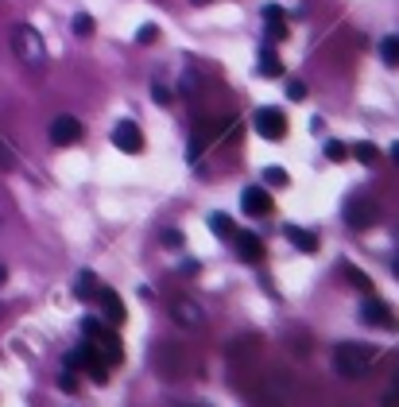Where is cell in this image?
Instances as JSON below:
<instances>
[{"mask_svg":"<svg viewBox=\"0 0 399 407\" xmlns=\"http://www.w3.org/2000/svg\"><path fill=\"white\" fill-rule=\"evenodd\" d=\"M12 50H16V58L24 62L27 70H43V67H47V43H43V35L35 32L31 24H16V27H12Z\"/></svg>","mask_w":399,"mask_h":407,"instance_id":"cell-1","label":"cell"},{"mask_svg":"<svg viewBox=\"0 0 399 407\" xmlns=\"http://www.w3.org/2000/svg\"><path fill=\"white\" fill-rule=\"evenodd\" d=\"M333 365H337V373L345 376V380H360V376H368L372 353H368L365 345H357V341H345V345H337V353H333Z\"/></svg>","mask_w":399,"mask_h":407,"instance_id":"cell-2","label":"cell"},{"mask_svg":"<svg viewBox=\"0 0 399 407\" xmlns=\"http://www.w3.org/2000/svg\"><path fill=\"white\" fill-rule=\"evenodd\" d=\"M82 330H85V338L93 341V349H97V357H101V361H108V365H120V361H125V349H120V338H117L113 330H105V326H101V322H93V318L82 326Z\"/></svg>","mask_w":399,"mask_h":407,"instance_id":"cell-3","label":"cell"},{"mask_svg":"<svg viewBox=\"0 0 399 407\" xmlns=\"http://www.w3.org/2000/svg\"><path fill=\"white\" fill-rule=\"evenodd\" d=\"M171 318H175L183 330H202V326H206V310H202V303L190 299V295L171 299Z\"/></svg>","mask_w":399,"mask_h":407,"instance_id":"cell-4","label":"cell"},{"mask_svg":"<svg viewBox=\"0 0 399 407\" xmlns=\"http://www.w3.org/2000/svg\"><path fill=\"white\" fill-rule=\"evenodd\" d=\"M78 140H82V120H78V116L62 113V116L50 120V144H55V148H70V144H78Z\"/></svg>","mask_w":399,"mask_h":407,"instance_id":"cell-5","label":"cell"},{"mask_svg":"<svg viewBox=\"0 0 399 407\" xmlns=\"http://www.w3.org/2000/svg\"><path fill=\"white\" fill-rule=\"evenodd\" d=\"M345 221H349V229H368V225L380 221V209L368 198H349L345 202Z\"/></svg>","mask_w":399,"mask_h":407,"instance_id":"cell-6","label":"cell"},{"mask_svg":"<svg viewBox=\"0 0 399 407\" xmlns=\"http://www.w3.org/2000/svg\"><path fill=\"white\" fill-rule=\"evenodd\" d=\"M360 322L376 326V330H396L399 318H396V310H391L384 299H368L365 307H360Z\"/></svg>","mask_w":399,"mask_h":407,"instance_id":"cell-7","label":"cell"},{"mask_svg":"<svg viewBox=\"0 0 399 407\" xmlns=\"http://www.w3.org/2000/svg\"><path fill=\"white\" fill-rule=\"evenodd\" d=\"M256 132L264 136V140H283V136H287V116H283L279 109H260L256 113Z\"/></svg>","mask_w":399,"mask_h":407,"instance_id":"cell-8","label":"cell"},{"mask_svg":"<svg viewBox=\"0 0 399 407\" xmlns=\"http://www.w3.org/2000/svg\"><path fill=\"white\" fill-rule=\"evenodd\" d=\"M113 144H117L125 156H136V151H144V132L136 120H120L117 128H113Z\"/></svg>","mask_w":399,"mask_h":407,"instance_id":"cell-9","label":"cell"},{"mask_svg":"<svg viewBox=\"0 0 399 407\" xmlns=\"http://www.w3.org/2000/svg\"><path fill=\"white\" fill-rule=\"evenodd\" d=\"M93 299L101 303V310H105V318H108L113 326H120V322L128 318V315H125V303H120V295H117L113 287H97V295H93Z\"/></svg>","mask_w":399,"mask_h":407,"instance_id":"cell-10","label":"cell"},{"mask_svg":"<svg viewBox=\"0 0 399 407\" xmlns=\"http://www.w3.org/2000/svg\"><path fill=\"white\" fill-rule=\"evenodd\" d=\"M241 209H244L248 217H264V214H272V194L260 191V186H248V191L241 194Z\"/></svg>","mask_w":399,"mask_h":407,"instance_id":"cell-11","label":"cell"},{"mask_svg":"<svg viewBox=\"0 0 399 407\" xmlns=\"http://www.w3.org/2000/svg\"><path fill=\"white\" fill-rule=\"evenodd\" d=\"M233 244H237V252H241L244 260H260V252H264V241H260L256 233H241V229H237Z\"/></svg>","mask_w":399,"mask_h":407,"instance_id":"cell-12","label":"cell"},{"mask_svg":"<svg viewBox=\"0 0 399 407\" xmlns=\"http://www.w3.org/2000/svg\"><path fill=\"white\" fill-rule=\"evenodd\" d=\"M264 24H267V35H272L275 43L287 39V24H283V8H279V4H267V8H264Z\"/></svg>","mask_w":399,"mask_h":407,"instance_id":"cell-13","label":"cell"},{"mask_svg":"<svg viewBox=\"0 0 399 407\" xmlns=\"http://www.w3.org/2000/svg\"><path fill=\"white\" fill-rule=\"evenodd\" d=\"M283 237H287L295 249H302V252H318V237H314V233H307V229H299V225H287Z\"/></svg>","mask_w":399,"mask_h":407,"instance_id":"cell-14","label":"cell"},{"mask_svg":"<svg viewBox=\"0 0 399 407\" xmlns=\"http://www.w3.org/2000/svg\"><path fill=\"white\" fill-rule=\"evenodd\" d=\"M93 361H97V349H93V345H82V349H70V353H66L70 368H90Z\"/></svg>","mask_w":399,"mask_h":407,"instance_id":"cell-15","label":"cell"},{"mask_svg":"<svg viewBox=\"0 0 399 407\" xmlns=\"http://www.w3.org/2000/svg\"><path fill=\"white\" fill-rule=\"evenodd\" d=\"M74 295H78V299H93V295H97V275H93V272H78Z\"/></svg>","mask_w":399,"mask_h":407,"instance_id":"cell-16","label":"cell"},{"mask_svg":"<svg viewBox=\"0 0 399 407\" xmlns=\"http://www.w3.org/2000/svg\"><path fill=\"white\" fill-rule=\"evenodd\" d=\"M178 365H183V353H178L175 345H163V349H159V368H163L167 376H175Z\"/></svg>","mask_w":399,"mask_h":407,"instance_id":"cell-17","label":"cell"},{"mask_svg":"<svg viewBox=\"0 0 399 407\" xmlns=\"http://www.w3.org/2000/svg\"><path fill=\"white\" fill-rule=\"evenodd\" d=\"M260 74L264 78H279L283 74V62L275 58V50H264V55H260Z\"/></svg>","mask_w":399,"mask_h":407,"instance_id":"cell-18","label":"cell"},{"mask_svg":"<svg viewBox=\"0 0 399 407\" xmlns=\"http://www.w3.org/2000/svg\"><path fill=\"white\" fill-rule=\"evenodd\" d=\"M353 159H360V163H376V159H380V148L368 144V140H360V144H353Z\"/></svg>","mask_w":399,"mask_h":407,"instance_id":"cell-19","label":"cell"},{"mask_svg":"<svg viewBox=\"0 0 399 407\" xmlns=\"http://www.w3.org/2000/svg\"><path fill=\"white\" fill-rule=\"evenodd\" d=\"M209 229H214L217 233V237H225V241H233V221H229V217H225V214H214V217H209Z\"/></svg>","mask_w":399,"mask_h":407,"instance_id":"cell-20","label":"cell"},{"mask_svg":"<svg viewBox=\"0 0 399 407\" xmlns=\"http://www.w3.org/2000/svg\"><path fill=\"white\" fill-rule=\"evenodd\" d=\"M345 275H349V283L357 291H372V280H368L365 272H360V268H353V264H345Z\"/></svg>","mask_w":399,"mask_h":407,"instance_id":"cell-21","label":"cell"},{"mask_svg":"<svg viewBox=\"0 0 399 407\" xmlns=\"http://www.w3.org/2000/svg\"><path fill=\"white\" fill-rule=\"evenodd\" d=\"M380 55H384L388 67H399V39H384L380 43Z\"/></svg>","mask_w":399,"mask_h":407,"instance_id":"cell-22","label":"cell"},{"mask_svg":"<svg viewBox=\"0 0 399 407\" xmlns=\"http://www.w3.org/2000/svg\"><path fill=\"white\" fill-rule=\"evenodd\" d=\"M70 27H74V35H82V39H90V35H93V16H85V12H78V16H74V24H70Z\"/></svg>","mask_w":399,"mask_h":407,"instance_id":"cell-23","label":"cell"},{"mask_svg":"<svg viewBox=\"0 0 399 407\" xmlns=\"http://www.w3.org/2000/svg\"><path fill=\"white\" fill-rule=\"evenodd\" d=\"M16 167V151H12V144L0 136V171H12Z\"/></svg>","mask_w":399,"mask_h":407,"instance_id":"cell-24","label":"cell"},{"mask_svg":"<svg viewBox=\"0 0 399 407\" xmlns=\"http://www.w3.org/2000/svg\"><path fill=\"white\" fill-rule=\"evenodd\" d=\"M349 156V148H345V144H337V140H330L326 144V159H333V163H341V159Z\"/></svg>","mask_w":399,"mask_h":407,"instance_id":"cell-25","label":"cell"},{"mask_svg":"<svg viewBox=\"0 0 399 407\" xmlns=\"http://www.w3.org/2000/svg\"><path fill=\"white\" fill-rule=\"evenodd\" d=\"M264 179H267L272 186H287V171H283V167H267Z\"/></svg>","mask_w":399,"mask_h":407,"instance_id":"cell-26","label":"cell"},{"mask_svg":"<svg viewBox=\"0 0 399 407\" xmlns=\"http://www.w3.org/2000/svg\"><path fill=\"white\" fill-rule=\"evenodd\" d=\"M159 39V27L155 24H144L140 32H136V43H155Z\"/></svg>","mask_w":399,"mask_h":407,"instance_id":"cell-27","label":"cell"},{"mask_svg":"<svg viewBox=\"0 0 399 407\" xmlns=\"http://www.w3.org/2000/svg\"><path fill=\"white\" fill-rule=\"evenodd\" d=\"M287 97H291V101H302V97H307V85H302V82H291V85H287Z\"/></svg>","mask_w":399,"mask_h":407,"instance_id":"cell-28","label":"cell"},{"mask_svg":"<svg viewBox=\"0 0 399 407\" xmlns=\"http://www.w3.org/2000/svg\"><path fill=\"white\" fill-rule=\"evenodd\" d=\"M151 97H155L159 105H171V90H167V85H155V90H151Z\"/></svg>","mask_w":399,"mask_h":407,"instance_id":"cell-29","label":"cell"},{"mask_svg":"<svg viewBox=\"0 0 399 407\" xmlns=\"http://www.w3.org/2000/svg\"><path fill=\"white\" fill-rule=\"evenodd\" d=\"M163 241H167V244H175V249H178V244H183V233H178V229H167V233H163Z\"/></svg>","mask_w":399,"mask_h":407,"instance_id":"cell-30","label":"cell"},{"mask_svg":"<svg viewBox=\"0 0 399 407\" xmlns=\"http://www.w3.org/2000/svg\"><path fill=\"white\" fill-rule=\"evenodd\" d=\"M380 407H399V396H396V392H384V396H380Z\"/></svg>","mask_w":399,"mask_h":407,"instance_id":"cell-31","label":"cell"},{"mask_svg":"<svg viewBox=\"0 0 399 407\" xmlns=\"http://www.w3.org/2000/svg\"><path fill=\"white\" fill-rule=\"evenodd\" d=\"M391 392L399 396V368H396V376H391Z\"/></svg>","mask_w":399,"mask_h":407,"instance_id":"cell-32","label":"cell"},{"mask_svg":"<svg viewBox=\"0 0 399 407\" xmlns=\"http://www.w3.org/2000/svg\"><path fill=\"white\" fill-rule=\"evenodd\" d=\"M391 159H396V163H399V144H391Z\"/></svg>","mask_w":399,"mask_h":407,"instance_id":"cell-33","label":"cell"},{"mask_svg":"<svg viewBox=\"0 0 399 407\" xmlns=\"http://www.w3.org/2000/svg\"><path fill=\"white\" fill-rule=\"evenodd\" d=\"M391 268H396V275H399V256H396V260H391Z\"/></svg>","mask_w":399,"mask_h":407,"instance_id":"cell-34","label":"cell"},{"mask_svg":"<svg viewBox=\"0 0 399 407\" xmlns=\"http://www.w3.org/2000/svg\"><path fill=\"white\" fill-rule=\"evenodd\" d=\"M4 280H8V272H4V268H0V283H4Z\"/></svg>","mask_w":399,"mask_h":407,"instance_id":"cell-35","label":"cell"},{"mask_svg":"<svg viewBox=\"0 0 399 407\" xmlns=\"http://www.w3.org/2000/svg\"><path fill=\"white\" fill-rule=\"evenodd\" d=\"M194 4H206V0H194Z\"/></svg>","mask_w":399,"mask_h":407,"instance_id":"cell-36","label":"cell"}]
</instances>
